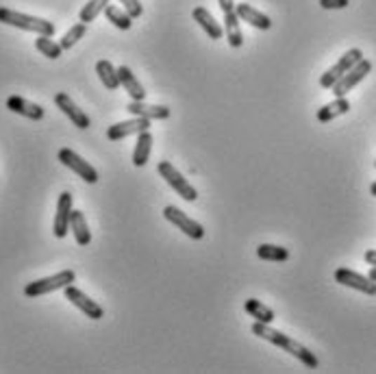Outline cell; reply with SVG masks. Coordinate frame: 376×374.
I'll return each mask as SVG.
<instances>
[{
    "instance_id": "1",
    "label": "cell",
    "mask_w": 376,
    "mask_h": 374,
    "mask_svg": "<svg viewBox=\"0 0 376 374\" xmlns=\"http://www.w3.org/2000/svg\"><path fill=\"white\" fill-rule=\"evenodd\" d=\"M253 333H255L257 338L265 340V342H270V344L283 348L285 353H290L292 357H296V359H298L300 363H304L309 370H316V368L320 366V359L311 353V350H309L307 346H302L300 342L292 340L290 335H285V333L276 331V328H272V324H265V322H257V320H255Z\"/></svg>"
},
{
    "instance_id": "2",
    "label": "cell",
    "mask_w": 376,
    "mask_h": 374,
    "mask_svg": "<svg viewBox=\"0 0 376 374\" xmlns=\"http://www.w3.org/2000/svg\"><path fill=\"white\" fill-rule=\"evenodd\" d=\"M0 22L22 31H29V33H37V35H46L53 37L55 35V25L48 20H41L35 15H27V13H20L7 7H0Z\"/></svg>"
},
{
    "instance_id": "3",
    "label": "cell",
    "mask_w": 376,
    "mask_h": 374,
    "mask_svg": "<svg viewBox=\"0 0 376 374\" xmlns=\"http://www.w3.org/2000/svg\"><path fill=\"white\" fill-rule=\"evenodd\" d=\"M74 281H76L74 270H63V272H57L53 276H46V279H39V281L29 283L27 288H25V296L37 298V296H43V294H51V292L68 288V285H72Z\"/></svg>"
},
{
    "instance_id": "4",
    "label": "cell",
    "mask_w": 376,
    "mask_h": 374,
    "mask_svg": "<svg viewBox=\"0 0 376 374\" xmlns=\"http://www.w3.org/2000/svg\"><path fill=\"white\" fill-rule=\"evenodd\" d=\"M157 172L161 174V179L179 194L181 198H185L187 203H194L196 198H198V192H196V187L183 177V174L176 170L170 161H159V166H157Z\"/></svg>"
},
{
    "instance_id": "5",
    "label": "cell",
    "mask_w": 376,
    "mask_h": 374,
    "mask_svg": "<svg viewBox=\"0 0 376 374\" xmlns=\"http://www.w3.org/2000/svg\"><path fill=\"white\" fill-rule=\"evenodd\" d=\"M370 72H372V61L363 57L359 63L352 65V68H350L333 87H330V92L335 94V98H344L350 90H355V87H357Z\"/></svg>"
},
{
    "instance_id": "6",
    "label": "cell",
    "mask_w": 376,
    "mask_h": 374,
    "mask_svg": "<svg viewBox=\"0 0 376 374\" xmlns=\"http://www.w3.org/2000/svg\"><path fill=\"white\" fill-rule=\"evenodd\" d=\"M363 59V53H361V48H350L348 53H344L342 57H340V61L333 65V68H328L322 76H320V85L324 87V90H330L350 68L355 63H359Z\"/></svg>"
},
{
    "instance_id": "7",
    "label": "cell",
    "mask_w": 376,
    "mask_h": 374,
    "mask_svg": "<svg viewBox=\"0 0 376 374\" xmlns=\"http://www.w3.org/2000/svg\"><path fill=\"white\" fill-rule=\"evenodd\" d=\"M59 161L65 166V168H70L74 174H79V177L85 181V183H98V170L92 166V163H87L81 155H76L74 150H70V148H61L59 150Z\"/></svg>"
},
{
    "instance_id": "8",
    "label": "cell",
    "mask_w": 376,
    "mask_h": 374,
    "mask_svg": "<svg viewBox=\"0 0 376 374\" xmlns=\"http://www.w3.org/2000/svg\"><path fill=\"white\" fill-rule=\"evenodd\" d=\"M163 218L168 220L170 225H174L179 231H183L189 239H203L205 237V229L201 222H196V220H192L189 215H185L179 207H174V205H168L163 209Z\"/></svg>"
},
{
    "instance_id": "9",
    "label": "cell",
    "mask_w": 376,
    "mask_h": 374,
    "mask_svg": "<svg viewBox=\"0 0 376 374\" xmlns=\"http://www.w3.org/2000/svg\"><path fill=\"white\" fill-rule=\"evenodd\" d=\"M335 283L344 285V288H350V290L363 292L368 296H376V283L370 276H363V274L350 270V268H337L335 270Z\"/></svg>"
},
{
    "instance_id": "10",
    "label": "cell",
    "mask_w": 376,
    "mask_h": 374,
    "mask_svg": "<svg viewBox=\"0 0 376 374\" xmlns=\"http://www.w3.org/2000/svg\"><path fill=\"white\" fill-rule=\"evenodd\" d=\"M63 292H65V300H70V302L76 307V309H81L90 320H100V318L105 316L102 307H100L96 300H92L87 294H83L79 288H74V285H68V288H63Z\"/></svg>"
},
{
    "instance_id": "11",
    "label": "cell",
    "mask_w": 376,
    "mask_h": 374,
    "mask_svg": "<svg viewBox=\"0 0 376 374\" xmlns=\"http://www.w3.org/2000/svg\"><path fill=\"white\" fill-rule=\"evenodd\" d=\"M70 213H72V194L70 192H61L59 201H57V213H55V225L53 233L55 237L63 239L70 231Z\"/></svg>"
},
{
    "instance_id": "12",
    "label": "cell",
    "mask_w": 376,
    "mask_h": 374,
    "mask_svg": "<svg viewBox=\"0 0 376 374\" xmlns=\"http://www.w3.org/2000/svg\"><path fill=\"white\" fill-rule=\"evenodd\" d=\"M55 105L61 109V112L70 118V122L74 124V126H79L81 131H85V128H90L92 126V120H90V116H87L83 109L68 96V94H63V92H59V94H55Z\"/></svg>"
},
{
    "instance_id": "13",
    "label": "cell",
    "mask_w": 376,
    "mask_h": 374,
    "mask_svg": "<svg viewBox=\"0 0 376 374\" xmlns=\"http://www.w3.org/2000/svg\"><path fill=\"white\" fill-rule=\"evenodd\" d=\"M150 128V120L146 118H130L126 122H118V124H112L107 128V140L112 142H118V140H124L128 135H137L142 131H148Z\"/></svg>"
},
{
    "instance_id": "14",
    "label": "cell",
    "mask_w": 376,
    "mask_h": 374,
    "mask_svg": "<svg viewBox=\"0 0 376 374\" xmlns=\"http://www.w3.org/2000/svg\"><path fill=\"white\" fill-rule=\"evenodd\" d=\"M126 112L130 116H137V118H146V120H166L170 118V109L163 105H146L144 100H130Z\"/></svg>"
},
{
    "instance_id": "15",
    "label": "cell",
    "mask_w": 376,
    "mask_h": 374,
    "mask_svg": "<svg viewBox=\"0 0 376 374\" xmlns=\"http://www.w3.org/2000/svg\"><path fill=\"white\" fill-rule=\"evenodd\" d=\"M7 109H9V112H13V114H18V116L35 120V122L46 116L43 107H39V105H35V102H31L27 98H22V96H9L7 98Z\"/></svg>"
},
{
    "instance_id": "16",
    "label": "cell",
    "mask_w": 376,
    "mask_h": 374,
    "mask_svg": "<svg viewBox=\"0 0 376 374\" xmlns=\"http://www.w3.org/2000/svg\"><path fill=\"white\" fill-rule=\"evenodd\" d=\"M235 13H237L239 20L248 22L250 27H255V29H259V31H270V29H272V20L265 15V13L257 11V9H255L253 5H248V3L235 5Z\"/></svg>"
},
{
    "instance_id": "17",
    "label": "cell",
    "mask_w": 376,
    "mask_h": 374,
    "mask_svg": "<svg viewBox=\"0 0 376 374\" xmlns=\"http://www.w3.org/2000/svg\"><path fill=\"white\" fill-rule=\"evenodd\" d=\"M118 79H120V87H124L126 94L130 96V100H146L144 85L137 81L135 74L130 72L128 65H120V68H118Z\"/></svg>"
},
{
    "instance_id": "18",
    "label": "cell",
    "mask_w": 376,
    "mask_h": 374,
    "mask_svg": "<svg viewBox=\"0 0 376 374\" xmlns=\"http://www.w3.org/2000/svg\"><path fill=\"white\" fill-rule=\"evenodd\" d=\"M192 15H194V20L203 27V31H205L211 39H222L224 29L220 27V22L209 13V9H205V7H196V9L192 11Z\"/></svg>"
},
{
    "instance_id": "19",
    "label": "cell",
    "mask_w": 376,
    "mask_h": 374,
    "mask_svg": "<svg viewBox=\"0 0 376 374\" xmlns=\"http://www.w3.org/2000/svg\"><path fill=\"white\" fill-rule=\"evenodd\" d=\"M70 231L74 233V239L79 246H90L92 244V231L87 227V220L83 211H74L70 213Z\"/></svg>"
},
{
    "instance_id": "20",
    "label": "cell",
    "mask_w": 376,
    "mask_h": 374,
    "mask_svg": "<svg viewBox=\"0 0 376 374\" xmlns=\"http://www.w3.org/2000/svg\"><path fill=\"white\" fill-rule=\"evenodd\" d=\"M348 112H350V102L344 96V98H335L333 102H328L322 109H318V116L316 118H318V122L326 124V122H333L340 116H346Z\"/></svg>"
},
{
    "instance_id": "21",
    "label": "cell",
    "mask_w": 376,
    "mask_h": 374,
    "mask_svg": "<svg viewBox=\"0 0 376 374\" xmlns=\"http://www.w3.org/2000/svg\"><path fill=\"white\" fill-rule=\"evenodd\" d=\"M150 150H152V135L150 131H142V133H137V144L135 150H133V166L144 168L150 159Z\"/></svg>"
},
{
    "instance_id": "22",
    "label": "cell",
    "mask_w": 376,
    "mask_h": 374,
    "mask_svg": "<svg viewBox=\"0 0 376 374\" xmlns=\"http://www.w3.org/2000/svg\"><path fill=\"white\" fill-rule=\"evenodd\" d=\"M96 74H98V79L102 81V85L107 87L109 92H116L118 87H120L118 68H114V63H112V61L100 59V61L96 63Z\"/></svg>"
},
{
    "instance_id": "23",
    "label": "cell",
    "mask_w": 376,
    "mask_h": 374,
    "mask_svg": "<svg viewBox=\"0 0 376 374\" xmlns=\"http://www.w3.org/2000/svg\"><path fill=\"white\" fill-rule=\"evenodd\" d=\"M224 35L231 44V48H239L241 44H244V35H241V29H239V18L233 11L224 13Z\"/></svg>"
},
{
    "instance_id": "24",
    "label": "cell",
    "mask_w": 376,
    "mask_h": 374,
    "mask_svg": "<svg viewBox=\"0 0 376 374\" xmlns=\"http://www.w3.org/2000/svg\"><path fill=\"white\" fill-rule=\"evenodd\" d=\"M244 309H246V314L248 316H253L257 322H265V324H272L274 322V312L270 309L268 305H263L261 300H257V298H248L246 302H244Z\"/></svg>"
},
{
    "instance_id": "25",
    "label": "cell",
    "mask_w": 376,
    "mask_h": 374,
    "mask_svg": "<svg viewBox=\"0 0 376 374\" xmlns=\"http://www.w3.org/2000/svg\"><path fill=\"white\" fill-rule=\"evenodd\" d=\"M105 15H107V20L112 22L116 29H120V31H128V29L133 27V18H130L122 7H116V5H112V3L105 7Z\"/></svg>"
},
{
    "instance_id": "26",
    "label": "cell",
    "mask_w": 376,
    "mask_h": 374,
    "mask_svg": "<svg viewBox=\"0 0 376 374\" xmlns=\"http://www.w3.org/2000/svg\"><path fill=\"white\" fill-rule=\"evenodd\" d=\"M257 257L263 261H287L290 259V251L283 246H274V244H261L257 248Z\"/></svg>"
},
{
    "instance_id": "27",
    "label": "cell",
    "mask_w": 376,
    "mask_h": 374,
    "mask_svg": "<svg viewBox=\"0 0 376 374\" xmlns=\"http://www.w3.org/2000/svg\"><path fill=\"white\" fill-rule=\"evenodd\" d=\"M35 48H37L43 57H48V59H59L61 53H63V48L59 46V44L53 41V39L46 37V35H37V39H35Z\"/></svg>"
},
{
    "instance_id": "28",
    "label": "cell",
    "mask_w": 376,
    "mask_h": 374,
    "mask_svg": "<svg viewBox=\"0 0 376 374\" xmlns=\"http://www.w3.org/2000/svg\"><path fill=\"white\" fill-rule=\"evenodd\" d=\"M112 3V0H90L83 9H81V13H79V22H94L96 18H98V13L100 11H105V7Z\"/></svg>"
},
{
    "instance_id": "29",
    "label": "cell",
    "mask_w": 376,
    "mask_h": 374,
    "mask_svg": "<svg viewBox=\"0 0 376 374\" xmlns=\"http://www.w3.org/2000/svg\"><path fill=\"white\" fill-rule=\"evenodd\" d=\"M87 33V25L85 22H79V25H74L68 33H65L63 37H61V41H59V46L63 48V51H70L74 44L83 37Z\"/></svg>"
},
{
    "instance_id": "30",
    "label": "cell",
    "mask_w": 376,
    "mask_h": 374,
    "mask_svg": "<svg viewBox=\"0 0 376 374\" xmlns=\"http://www.w3.org/2000/svg\"><path fill=\"white\" fill-rule=\"evenodd\" d=\"M120 5H122V9H124L133 20L140 18V15L144 13V7H142L140 0H120Z\"/></svg>"
},
{
    "instance_id": "31",
    "label": "cell",
    "mask_w": 376,
    "mask_h": 374,
    "mask_svg": "<svg viewBox=\"0 0 376 374\" xmlns=\"http://www.w3.org/2000/svg\"><path fill=\"white\" fill-rule=\"evenodd\" d=\"M350 5V0H320L322 9H346Z\"/></svg>"
},
{
    "instance_id": "32",
    "label": "cell",
    "mask_w": 376,
    "mask_h": 374,
    "mask_svg": "<svg viewBox=\"0 0 376 374\" xmlns=\"http://www.w3.org/2000/svg\"><path fill=\"white\" fill-rule=\"evenodd\" d=\"M217 3H220V9H222L224 13L235 9V0H217Z\"/></svg>"
},
{
    "instance_id": "33",
    "label": "cell",
    "mask_w": 376,
    "mask_h": 374,
    "mask_svg": "<svg viewBox=\"0 0 376 374\" xmlns=\"http://www.w3.org/2000/svg\"><path fill=\"white\" fill-rule=\"evenodd\" d=\"M363 259H365V263H370V266H376V251H365Z\"/></svg>"
},
{
    "instance_id": "34",
    "label": "cell",
    "mask_w": 376,
    "mask_h": 374,
    "mask_svg": "<svg viewBox=\"0 0 376 374\" xmlns=\"http://www.w3.org/2000/svg\"><path fill=\"white\" fill-rule=\"evenodd\" d=\"M368 276L376 283V266H372V268H370V274H368Z\"/></svg>"
},
{
    "instance_id": "35",
    "label": "cell",
    "mask_w": 376,
    "mask_h": 374,
    "mask_svg": "<svg viewBox=\"0 0 376 374\" xmlns=\"http://www.w3.org/2000/svg\"><path fill=\"white\" fill-rule=\"evenodd\" d=\"M370 194H372V196L376 198V181H374V183L370 185Z\"/></svg>"
},
{
    "instance_id": "36",
    "label": "cell",
    "mask_w": 376,
    "mask_h": 374,
    "mask_svg": "<svg viewBox=\"0 0 376 374\" xmlns=\"http://www.w3.org/2000/svg\"><path fill=\"white\" fill-rule=\"evenodd\" d=\"M374 168H376V161H374Z\"/></svg>"
}]
</instances>
